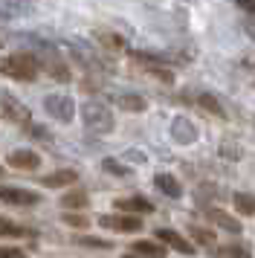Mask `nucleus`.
Returning <instances> with one entry per match:
<instances>
[{
	"label": "nucleus",
	"instance_id": "2",
	"mask_svg": "<svg viewBox=\"0 0 255 258\" xmlns=\"http://www.w3.org/2000/svg\"><path fill=\"white\" fill-rule=\"evenodd\" d=\"M81 119H84V125L96 134H110L116 125L113 113H110V107L104 105V102H84L81 105Z\"/></svg>",
	"mask_w": 255,
	"mask_h": 258
},
{
	"label": "nucleus",
	"instance_id": "26",
	"mask_svg": "<svg viewBox=\"0 0 255 258\" xmlns=\"http://www.w3.org/2000/svg\"><path fill=\"white\" fill-rule=\"evenodd\" d=\"M220 157H226V160H241L243 151L238 145H232V142H223V145H220Z\"/></svg>",
	"mask_w": 255,
	"mask_h": 258
},
{
	"label": "nucleus",
	"instance_id": "15",
	"mask_svg": "<svg viewBox=\"0 0 255 258\" xmlns=\"http://www.w3.org/2000/svg\"><path fill=\"white\" fill-rule=\"evenodd\" d=\"M209 218H212V223H218L220 229H226V232H232V235L241 232V223L235 221L229 212H223V209H209Z\"/></svg>",
	"mask_w": 255,
	"mask_h": 258
},
{
	"label": "nucleus",
	"instance_id": "27",
	"mask_svg": "<svg viewBox=\"0 0 255 258\" xmlns=\"http://www.w3.org/2000/svg\"><path fill=\"white\" fill-rule=\"evenodd\" d=\"M79 244H84V246H99V249H107L110 246V241H102V238H90V235H81V238H76Z\"/></svg>",
	"mask_w": 255,
	"mask_h": 258
},
{
	"label": "nucleus",
	"instance_id": "12",
	"mask_svg": "<svg viewBox=\"0 0 255 258\" xmlns=\"http://www.w3.org/2000/svg\"><path fill=\"white\" fill-rule=\"evenodd\" d=\"M116 209L128 212V215H151L154 212V203L145 198H119L116 200Z\"/></svg>",
	"mask_w": 255,
	"mask_h": 258
},
{
	"label": "nucleus",
	"instance_id": "30",
	"mask_svg": "<svg viewBox=\"0 0 255 258\" xmlns=\"http://www.w3.org/2000/svg\"><path fill=\"white\" fill-rule=\"evenodd\" d=\"M235 3H238V9H243V12L255 15V0H235Z\"/></svg>",
	"mask_w": 255,
	"mask_h": 258
},
{
	"label": "nucleus",
	"instance_id": "3",
	"mask_svg": "<svg viewBox=\"0 0 255 258\" xmlns=\"http://www.w3.org/2000/svg\"><path fill=\"white\" fill-rule=\"evenodd\" d=\"M44 110L52 119H58V122H73V116H76V102L64 93H52L44 99Z\"/></svg>",
	"mask_w": 255,
	"mask_h": 258
},
{
	"label": "nucleus",
	"instance_id": "18",
	"mask_svg": "<svg viewBox=\"0 0 255 258\" xmlns=\"http://www.w3.org/2000/svg\"><path fill=\"white\" fill-rule=\"evenodd\" d=\"M116 102H119L122 110H131V113H142V110H145V99L137 96V93H122Z\"/></svg>",
	"mask_w": 255,
	"mask_h": 258
},
{
	"label": "nucleus",
	"instance_id": "14",
	"mask_svg": "<svg viewBox=\"0 0 255 258\" xmlns=\"http://www.w3.org/2000/svg\"><path fill=\"white\" fill-rule=\"evenodd\" d=\"M76 171L73 168H61V171H52V174H46L41 183H44L46 188H61V186H73L76 183Z\"/></svg>",
	"mask_w": 255,
	"mask_h": 258
},
{
	"label": "nucleus",
	"instance_id": "13",
	"mask_svg": "<svg viewBox=\"0 0 255 258\" xmlns=\"http://www.w3.org/2000/svg\"><path fill=\"white\" fill-rule=\"evenodd\" d=\"M154 186L160 188L162 195H168L171 200L183 198V186H180V180L171 177V174H157V177H154Z\"/></svg>",
	"mask_w": 255,
	"mask_h": 258
},
{
	"label": "nucleus",
	"instance_id": "21",
	"mask_svg": "<svg viewBox=\"0 0 255 258\" xmlns=\"http://www.w3.org/2000/svg\"><path fill=\"white\" fill-rule=\"evenodd\" d=\"M197 105L203 107L206 113H212V116H218V119H223V116H226V110H223V105H220V102H218V99H215L212 93H203L200 99H197Z\"/></svg>",
	"mask_w": 255,
	"mask_h": 258
},
{
	"label": "nucleus",
	"instance_id": "32",
	"mask_svg": "<svg viewBox=\"0 0 255 258\" xmlns=\"http://www.w3.org/2000/svg\"><path fill=\"white\" fill-rule=\"evenodd\" d=\"M0 174H3V168H0Z\"/></svg>",
	"mask_w": 255,
	"mask_h": 258
},
{
	"label": "nucleus",
	"instance_id": "20",
	"mask_svg": "<svg viewBox=\"0 0 255 258\" xmlns=\"http://www.w3.org/2000/svg\"><path fill=\"white\" fill-rule=\"evenodd\" d=\"M232 203H235V209L241 212V215H246V218H255V198H252V195L238 191V195L232 198Z\"/></svg>",
	"mask_w": 255,
	"mask_h": 258
},
{
	"label": "nucleus",
	"instance_id": "4",
	"mask_svg": "<svg viewBox=\"0 0 255 258\" xmlns=\"http://www.w3.org/2000/svg\"><path fill=\"white\" fill-rule=\"evenodd\" d=\"M0 113H3V119H9V122H15V125H29V122H32L29 107L23 105L21 99H15L12 93L0 96Z\"/></svg>",
	"mask_w": 255,
	"mask_h": 258
},
{
	"label": "nucleus",
	"instance_id": "5",
	"mask_svg": "<svg viewBox=\"0 0 255 258\" xmlns=\"http://www.w3.org/2000/svg\"><path fill=\"white\" fill-rule=\"evenodd\" d=\"M99 223L113 229V232H139L142 229V221L137 215H128V212H119V215H99Z\"/></svg>",
	"mask_w": 255,
	"mask_h": 258
},
{
	"label": "nucleus",
	"instance_id": "28",
	"mask_svg": "<svg viewBox=\"0 0 255 258\" xmlns=\"http://www.w3.org/2000/svg\"><path fill=\"white\" fill-rule=\"evenodd\" d=\"M64 223H67V226H76V229H84L90 221H87L84 215H73V212H70V215H64Z\"/></svg>",
	"mask_w": 255,
	"mask_h": 258
},
{
	"label": "nucleus",
	"instance_id": "6",
	"mask_svg": "<svg viewBox=\"0 0 255 258\" xmlns=\"http://www.w3.org/2000/svg\"><path fill=\"white\" fill-rule=\"evenodd\" d=\"M0 200L3 203H12V206H32L38 203V195L32 188H18V186H0Z\"/></svg>",
	"mask_w": 255,
	"mask_h": 258
},
{
	"label": "nucleus",
	"instance_id": "31",
	"mask_svg": "<svg viewBox=\"0 0 255 258\" xmlns=\"http://www.w3.org/2000/svg\"><path fill=\"white\" fill-rule=\"evenodd\" d=\"M122 258H145V255H139V252H137V255H122Z\"/></svg>",
	"mask_w": 255,
	"mask_h": 258
},
{
	"label": "nucleus",
	"instance_id": "11",
	"mask_svg": "<svg viewBox=\"0 0 255 258\" xmlns=\"http://www.w3.org/2000/svg\"><path fill=\"white\" fill-rule=\"evenodd\" d=\"M6 163H9L12 168H21V171H35V168L41 165V157H38L32 148H23V151H12Z\"/></svg>",
	"mask_w": 255,
	"mask_h": 258
},
{
	"label": "nucleus",
	"instance_id": "7",
	"mask_svg": "<svg viewBox=\"0 0 255 258\" xmlns=\"http://www.w3.org/2000/svg\"><path fill=\"white\" fill-rule=\"evenodd\" d=\"M157 241L168 244L171 249H177L180 255H195V246H192V241H185L177 229H157Z\"/></svg>",
	"mask_w": 255,
	"mask_h": 258
},
{
	"label": "nucleus",
	"instance_id": "1",
	"mask_svg": "<svg viewBox=\"0 0 255 258\" xmlns=\"http://www.w3.org/2000/svg\"><path fill=\"white\" fill-rule=\"evenodd\" d=\"M0 73L6 79H18V82H35L38 73H41V64L32 52H12L6 58H0Z\"/></svg>",
	"mask_w": 255,
	"mask_h": 258
},
{
	"label": "nucleus",
	"instance_id": "19",
	"mask_svg": "<svg viewBox=\"0 0 255 258\" xmlns=\"http://www.w3.org/2000/svg\"><path fill=\"white\" fill-rule=\"evenodd\" d=\"M215 258H249V249L241 244H229V246H212Z\"/></svg>",
	"mask_w": 255,
	"mask_h": 258
},
{
	"label": "nucleus",
	"instance_id": "10",
	"mask_svg": "<svg viewBox=\"0 0 255 258\" xmlns=\"http://www.w3.org/2000/svg\"><path fill=\"white\" fill-rule=\"evenodd\" d=\"M41 64V70L49 76V79H55V82H73V73L64 61L58 58V55H46L44 61H38Z\"/></svg>",
	"mask_w": 255,
	"mask_h": 258
},
{
	"label": "nucleus",
	"instance_id": "8",
	"mask_svg": "<svg viewBox=\"0 0 255 258\" xmlns=\"http://www.w3.org/2000/svg\"><path fill=\"white\" fill-rule=\"evenodd\" d=\"M134 58L142 64V70L148 73V76H154L157 82H162V84H171L174 82V73L168 70V67H162V64H157L154 58H145V52H131Z\"/></svg>",
	"mask_w": 255,
	"mask_h": 258
},
{
	"label": "nucleus",
	"instance_id": "24",
	"mask_svg": "<svg viewBox=\"0 0 255 258\" xmlns=\"http://www.w3.org/2000/svg\"><path fill=\"white\" fill-rule=\"evenodd\" d=\"M188 232H192V238H195L197 244L209 246V249H212V246H215V232H209V229H203V226H192V229H188Z\"/></svg>",
	"mask_w": 255,
	"mask_h": 258
},
{
	"label": "nucleus",
	"instance_id": "22",
	"mask_svg": "<svg viewBox=\"0 0 255 258\" xmlns=\"http://www.w3.org/2000/svg\"><path fill=\"white\" fill-rule=\"evenodd\" d=\"M61 203H64V209H84L87 206V195L84 191H67L61 198Z\"/></svg>",
	"mask_w": 255,
	"mask_h": 258
},
{
	"label": "nucleus",
	"instance_id": "29",
	"mask_svg": "<svg viewBox=\"0 0 255 258\" xmlns=\"http://www.w3.org/2000/svg\"><path fill=\"white\" fill-rule=\"evenodd\" d=\"M0 258H26V252L18 246H0Z\"/></svg>",
	"mask_w": 255,
	"mask_h": 258
},
{
	"label": "nucleus",
	"instance_id": "33",
	"mask_svg": "<svg viewBox=\"0 0 255 258\" xmlns=\"http://www.w3.org/2000/svg\"><path fill=\"white\" fill-rule=\"evenodd\" d=\"M0 47H3V44H0Z\"/></svg>",
	"mask_w": 255,
	"mask_h": 258
},
{
	"label": "nucleus",
	"instance_id": "17",
	"mask_svg": "<svg viewBox=\"0 0 255 258\" xmlns=\"http://www.w3.org/2000/svg\"><path fill=\"white\" fill-rule=\"evenodd\" d=\"M96 41H99L104 49H113V52H122V49H125V38L116 35V32H107V29H99V32H96Z\"/></svg>",
	"mask_w": 255,
	"mask_h": 258
},
{
	"label": "nucleus",
	"instance_id": "23",
	"mask_svg": "<svg viewBox=\"0 0 255 258\" xmlns=\"http://www.w3.org/2000/svg\"><path fill=\"white\" fill-rule=\"evenodd\" d=\"M102 168L107 171V174H113V177H128V174H131V168H128L125 163H119V160H113V157H107V160H102Z\"/></svg>",
	"mask_w": 255,
	"mask_h": 258
},
{
	"label": "nucleus",
	"instance_id": "16",
	"mask_svg": "<svg viewBox=\"0 0 255 258\" xmlns=\"http://www.w3.org/2000/svg\"><path fill=\"white\" fill-rule=\"evenodd\" d=\"M134 252H139L145 258H165V244H160V241H137Z\"/></svg>",
	"mask_w": 255,
	"mask_h": 258
},
{
	"label": "nucleus",
	"instance_id": "25",
	"mask_svg": "<svg viewBox=\"0 0 255 258\" xmlns=\"http://www.w3.org/2000/svg\"><path fill=\"white\" fill-rule=\"evenodd\" d=\"M0 235H3V238H6V235H12V238H15V235H26V229H23V226H18V223L6 221V218H0Z\"/></svg>",
	"mask_w": 255,
	"mask_h": 258
},
{
	"label": "nucleus",
	"instance_id": "9",
	"mask_svg": "<svg viewBox=\"0 0 255 258\" xmlns=\"http://www.w3.org/2000/svg\"><path fill=\"white\" fill-rule=\"evenodd\" d=\"M171 137H174V142H180V145H192V142L197 140L195 122H192V119H185V116H177L171 122Z\"/></svg>",
	"mask_w": 255,
	"mask_h": 258
}]
</instances>
